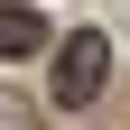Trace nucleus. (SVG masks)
I'll use <instances>...</instances> for the list:
<instances>
[{"label":"nucleus","instance_id":"f257e3e1","mask_svg":"<svg viewBox=\"0 0 130 130\" xmlns=\"http://www.w3.org/2000/svg\"><path fill=\"white\" fill-rule=\"evenodd\" d=\"M102 74H111V46L93 37V28H74V37L56 46V74H46V93H56V111H84L93 93H102Z\"/></svg>","mask_w":130,"mask_h":130},{"label":"nucleus","instance_id":"f03ea898","mask_svg":"<svg viewBox=\"0 0 130 130\" xmlns=\"http://www.w3.org/2000/svg\"><path fill=\"white\" fill-rule=\"evenodd\" d=\"M28 46H46V19L19 9V0H0V56H28Z\"/></svg>","mask_w":130,"mask_h":130}]
</instances>
